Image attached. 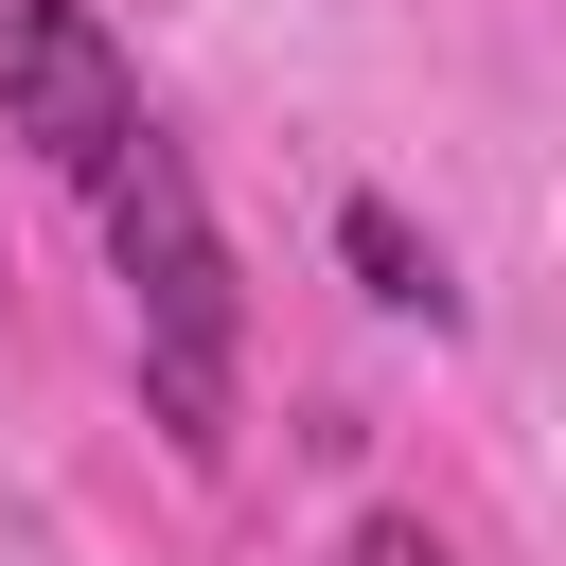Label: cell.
Segmentation results:
<instances>
[{"mask_svg":"<svg viewBox=\"0 0 566 566\" xmlns=\"http://www.w3.org/2000/svg\"><path fill=\"white\" fill-rule=\"evenodd\" d=\"M336 248L371 265V301H389V318H442V248H407V212H389V195H354V212H336Z\"/></svg>","mask_w":566,"mask_h":566,"instance_id":"cell-3","label":"cell"},{"mask_svg":"<svg viewBox=\"0 0 566 566\" xmlns=\"http://www.w3.org/2000/svg\"><path fill=\"white\" fill-rule=\"evenodd\" d=\"M88 212H106V265H124V318H142V407H159L177 442H212V424H230L248 301H230V230H212L195 159H177V142H142V159H106V177H88Z\"/></svg>","mask_w":566,"mask_h":566,"instance_id":"cell-1","label":"cell"},{"mask_svg":"<svg viewBox=\"0 0 566 566\" xmlns=\"http://www.w3.org/2000/svg\"><path fill=\"white\" fill-rule=\"evenodd\" d=\"M371 566H442V548H407V531H371Z\"/></svg>","mask_w":566,"mask_h":566,"instance_id":"cell-4","label":"cell"},{"mask_svg":"<svg viewBox=\"0 0 566 566\" xmlns=\"http://www.w3.org/2000/svg\"><path fill=\"white\" fill-rule=\"evenodd\" d=\"M0 142H35L71 195L159 142V106H142V71H124V35L88 0H0Z\"/></svg>","mask_w":566,"mask_h":566,"instance_id":"cell-2","label":"cell"}]
</instances>
